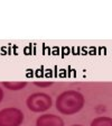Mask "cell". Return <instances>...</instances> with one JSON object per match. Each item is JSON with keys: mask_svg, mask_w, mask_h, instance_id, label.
I'll use <instances>...</instances> for the list:
<instances>
[{"mask_svg": "<svg viewBox=\"0 0 112 126\" xmlns=\"http://www.w3.org/2000/svg\"><path fill=\"white\" fill-rule=\"evenodd\" d=\"M91 126H112L111 117H97L91 122Z\"/></svg>", "mask_w": 112, "mask_h": 126, "instance_id": "cell-6", "label": "cell"}, {"mask_svg": "<svg viewBox=\"0 0 112 126\" xmlns=\"http://www.w3.org/2000/svg\"><path fill=\"white\" fill-rule=\"evenodd\" d=\"M2 86L5 87V88H7L8 90L18 91V90L23 89V88H25V87L27 86V82L26 81H12V82L5 81V82H2Z\"/></svg>", "mask_w": 112, "mask_h": 126, "instance_id": "cell-5", "label": "cell"}, {"mask_svg": "<svg viewBox=\"0 0 112 126\" xmlns=\"http://www.w3.org/2000/svg\"><path fill=\"white\" fill-rule=\"evenodd\" d=\"M24 114L17 108H5L0 110V126H20Z\"/></svg>", "mask_w": 112, "mask_h": 126, "instance_id": "cell-3", "label": "cell"}, {"mask_svg": "<svg viewBox=\"0 0 112 126\" xmlns=\"http://www.w3.org/2000/svg\"><path fill=\"white\" fill-rule=\"evenodd\" d=\"M85 105L84 96L75 90L63 91L56 98V109L64 115H73L81 111Z\"/></svg>", "mask_w": 112, "mask_h": 126, "instance_id": "cell-1", "label": "cell"}, {"mask_svg": "<svg viewBox=\"0 0 112 126\" xmlns=\"http://www.w3.org/2000/svg\"><path fill=\"white\" fill-rule=\"evenodd\" d=\"M3 96H5V94H3V91H2V89L0 88V102L2 101V99H3Z\"/></svg>", "mask_w": 112, "mask_h": 126, "instance_id": "cell-8", "label": "cell"}, {"mask_svg": "<svg viewBox=\"0 0 112 126\" xmlns=\"http://www.w3.org/2000/svg\"><path fill=\"white\" fill-rule=\"evenodd\" d=\"M36 126H64V121L54 114H44L37 118Z\"/></svg>", "mask_w": 112, "mask_h": 126, "instance_id": "cell-4", "label": "cell"}, {"mask_svg": "<svg viewBox=\"0 0 112 126\" xmlns=\"http://www.w3.org/2000/svg\"><path fill=\"white\" fill-rule=\"evenodd\" d=\"M35 86L39 87V88H47V87H50L53 84V82L50 81H36L34 82Z\"/></svg>", "mask_w": 112, "mask_h": 126, "instance_id": "cell-7", "label": "cell"}, {"mask_svg": "<svg viewBox=\"0 0 112 126\" xmlns=\"http://www.w3.org/2000/svg\"><path fill=\"white\" fill-rule=\"evenodd\" d=\"M72 126H83V125H80V124H74V125H72Z\"/></svg>", "mask_w": 112, "mask_h": 126, "instance_id": "cell-9", "label": "cell"}, {"mask_svg": "<svg viewBox=\"0 0 112 126\" xmlns=\"http://www.w3.org/2000/svg\"><path fill=\"white\" fill-rule=\"evenodd\" d=\"M53 100L50 96L45 92H35L31 94L26 99V105L29 110L34 113H43L52 107Z\"/></svg>", "mask_w": 112, "mask_h": 126, "instance_id": "cell-2", "label": "cell"}]
</instances>
